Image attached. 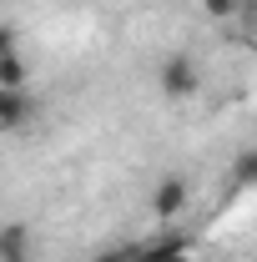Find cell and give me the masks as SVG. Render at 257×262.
<instances>
[{
	"label": "cell",
	"mask_w": 257,
	"mask_h": 262,
	"mask_svg": "<svg viewBox=\"0 0 257 262\" xmlns=\"http://www.w3.org/2000/svg\"><path fill=\"white\" fill-rule=\"evenodd\" d=\"M5 56H20V31L15 26H0V61Z\"/></svg>",
	"instance_id": "9"
},
{
	"label": "cell",
	"mask_w": 257,
	"mask_h": 262,
	"mask_svg": "<svg viewBox=\"0 0 257 262\" xmlns=\"http://www.w3.org/2000/svg\"><path fill=\"white\" fill-rule=\"evenodd\" d=\"M177 262H192V252H187V257H177Z\"/></svg>",
	"instance_id": "12"
},
{
	"label": "cell",
	"mask_w": 257,
	"mask_h": 262,
	"mask_svg": "<svg viewBox=\"0 0 257 262\" xmlns=\"http://www.w3.org/2000/svg\"><path fill=\"white\" fill-rule=\"evenodd\" d=\"M157 86H161L166 101H192L197 91H202V66H197L187 51H172V56L161 61V71H157Z\"/></svg>",
	"instance_id": "1"
},
{
	"label": "cell",
	"mask_w": 257,
	"mask_h": 262,
	"mask_svg": "<svg viewBox=\"0 0 257 262\" xmlns=\"http://www.w3.org/2000/svg\"><path fill=\"white\" fill-rule=\"evenodd\" d=\"M96 262H136V252H101Z\"/></svg>",
	"instance_id": "10"
},
{
	"label": "cell",
	"mask_w": 257,
	"mask_h": 262,
	"mask_svg": "<svg viewBox=\"0 0 257 262\" xmlns=\"http://www.w3.org/2000/svg\"><path fill=\"white\" fill-rule=\"evenodd\" d=\"M0 262H31V227L26 222L0 227Z\"/></svg>",
	"instance_id": "3"
},
{
	"label": "cell",
	"mask_w": 257,
	"mask_h": 262,
	"mask_svg": "<svg viewBox=\"0 0 257 262\" xmlns=\"http://www.w3.org/2000/svg\"><path fill=\"white\" fill-rule=\"evenodd\" d=\"M237 5H242V0H202V10H207L212 20H232V15H237Z\"/></svg>",
	"instance_id": "8"
},
{
	"label": "cell",
	"mask_w": 257,
	"mask_h": 262,
	"mask_svg": "<svg viewBox=\"0 0 257 262\" xmlns=\"http://www.w3.org/2000/svg\"><path fill=\"white\" fill-rule=\"evenodd\" d=\"M152 212L161 222H177L187 212V177H161L157 192H152Z\"/></svg>",
	"instance_id": "2"
},
{
	"label": "cell",
	"mask_w": 257,
	"mask_h": 262,
	"mask_svg": "<svg viewBox=\"0 0 257 262\" xmlns=\"http://www.w3.org/2000/svg\"><path fill=\"white\" fill-rule=\"evenodd\" d=\"M26 121H31V96H26V91H10L0 126H5V131H15V126H26Z\"/></svg>",
	"instance_id": "6"
},
{
	"label": "cell",
	"mask_w": 257,
	"mask_h": 262,
	"mask_svg": "<svg viewBox=\"0 0 257 262\" xmlns=\"http://www.w3.org/2000/svg\"><path fill=\"white\" fill-rule=\"evenodd\" d=\"M5 101H10V91H5V86H0V116H5Z\"/></svg>",
	"instance_id": "11"
},
{
	"label": "cell",
	"mask_w": 257,
	"mask_h": 262,
	"mask_svg": "<svg viewBox=\"0 0 257 262\" xmlns=\"http://www.w3.org/2000/svg\"><path fill=\"white\" fill-rule=\"evenodd\" d=\"M136 262H177L187 257L192 247H187V237H157V242H146V247H131Z\"/></svg>",
	"instance_id": "4"
},
{
	"label": "cell",
	"mask_w": 257,
	"mask_h": 262,
	"mask_svg": "<svg viewBox=\"0 0 257 262\" xmlns=\"http://www.w3.org/2000/svg\"><path fill=\"white\" fill-rule=\"evenodd\" d=\"M0 86H5V91H26V86H31L26 56H5V61H0Z\"/></svg>",
	"instance_id": "5"
},
{
	"label": "cell",
	"mask_w": 257,
	"mask_h": 262,
	"mask_svg": "<svg viewBox=\"0 0 257 262\" xmlns=\"http://www.w3.org/2000/svg\"><path fill=\"white\" fill-rule=\"evenodd\" d=\"M232 182H237V187H257V146H247V151L232 162Z\"/></svg>",
	"instance_id": "7"
}]
</instances>
